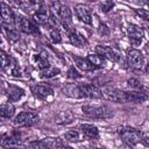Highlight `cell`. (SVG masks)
I'll list each match as a JSON object with an SVG mask.
<instances>
[{"label":"cell","instance_id":"e575fe53","mask_svg":"<svg viewBox=\"0 0 149 149\" xmlns=\"http://www.w3.org/2000/svg\"><path fill=\"white\" fill-rule=\"evenodd\" d=\"M7 35H8V38H10L12 41H15V40H17V33L15 31V30H13V29H9V31H7Z\"/></svg>","mask_w":149,"mask_h":149},{"label":"cell","instance_id":"6da1fadb","mask_svg":"<svg viewBox=\"0 0 149 149\" xmlns=\"http://www.w3.org/2000/svg\"><path fill=\"white\" fill-rule=\"evenodd\" d=\"M81 111L84 114L98 119H106L113 115V111L105 105H84Z\"/></svg>","mask_w":149,"mask_h":149},{"label":"cell","instance_id":"52a82bcc","mask_svg":"<svg viewBox=\"0 0 149 149\" xmlns=\"http://www.w3.org/2000/svg\"><path fill=\"white\" fill-rule=\"evenodd\" d=\"M74 12H76L78 19H79L81 22H84V23H86V24H91V23H92L91 12H90V8H88L87 6L79 3V5H77V6L74 7Z\"/></svg>","mask_w":149,"mask_h":149},{"label":"cell","instance_id":"2e32d148","mask_svg":"<svg viewBox=\"0 0 149 149\" xmlns=\"http://www.w3.org/2000/svg\"><path fill=\"white\" fill-rule=\"evenodd\" d=\"M73 61H74L77 68L83 70V71H92V70L97 69L87 58H83V57H79V56H73Z\"/></svg>","mask_w":149,"mask_h":149},{"label":"cell","instance_id":"8d00e7d4","mask_svg":"<svg viewBox=\"0 0 149 149\" xmlns=\"http://www.w3.org/2000/svg\"><path fill=\"white\" fill-rule=\"evenodd\" d=\"M149 0H134L135 3H139V5H143V3H147Z\"/></svg>","mask_w":149,"mask_h":149},{"label":"cell","instance_id":"8fae6325","mask_svg":"<svg viewBox=\"0 0 149 149\" xmlns=\"http://www.w3.org/2000/svg\"><path fill=\"white\" fill-rule=\"evenodd\" d=\"M63 93L70 98H76V99L84 98L80 85H76V84H65L63 86Z\"/></svg>","mask_w":149,"mask_h":149},{"label":"cell","instance_id":"7c38bea8","mask_svg":"<svg viewBox=\"0 0 149 149\" xmlns=\"http://www.w3.org/2000/svg\"><path fill=\"white\" fill-rule=\"evenodd\" d=\"M33 93L38 97L40 99H47L48 97L54 94V90L48 86V85H43V84H37L35 86H33Z\"/></svg>","mask_w":149,"mask_h":149},{"label":"cell","instance_id":"e0dca14e","mask_svg":"<svg viewBox=\"0 0 149 149\" xmlns=\"http://www.w3.org/2000/svg\"><path fill=\"white\" fill-rule=\"evenodd\" d=\"M23 94H24V91L21 87H19V86L12 85V86H9L7 88V95H8V98H9L10 101H17V100H20L23 97Z\"/></svg>","mask_w":149,"mask_h":149},{"label":"cell","instance_id":"5bb4252c","mask_svg":"<svg viewBox=\"0 0 149 149\" xmlns=\"http://www.w3.org/2000/svg\"><path fill=\"white\" fill-rule=\"evenodd\" d=\"M80 129H81V133H83L84 137H86L87 140H95L99 136V130L93 125L84 123V125L80 126Z\"/></svg>","mask_w":149,"mask_h":149},{"label":"cell","instance_id":"d6986e66","mask_svg":"<svg viewBox=\"0 0 149 149\" xmlns=\"http://www.w3.org/2000/svg\"><path fill=\"white\" fill-rule=\"evenodd\" d=\"M44 142L45 148H62V147H66V143H64L61 139H56V137H45L42 139Z\"/></svg>","mask_w":149,"mask_h":149},{"label":"cell","instance_id":"f1b7e54d","mask_svg":"<svg viewBox=\"0 0 149 149\" xmlns=\"http://www.w3.org/2000/svg\"><path fill=\"white\" fill-rule=\"evenodd\" d=\"M50 40H51V42H54V43H61V41H62V37H61V33H59V30L58 29H51V31H50Z\"/></svg>","mask_w":149,"mask_h":149},{"label":"cell","instance_id":"277c9868","mask_svg":"<svg viewBox=\"0 0 149 149\" xmlns=\"http://www.w3.org/2000/svg\"><path fill=\"white\" fill-rule=\"evenodd\" d=\"M120 136L129 146H135L136 143L141 142V139H142L141 132L134 128H125L120 130Z\"/></svg>","mask_w":149,"mask_h":149},{"label":"cell","instance_id":"30bf717a","mask_svg":"<svg viewBox=\"0 0 149 149\" xmlns=\"http://www.w3.org/2000/svg\"><path fill=\"white\" fill-rule=\"evenodd\" d=\"M95 51L101 55L104 58L111 61V62H116L119 59V56L118 54L109 47H106V45H97L95 47Z\"/></svg>","mask_w":149,"mask_h":149},{"label":"cell","instance_id":"4fadbf2b","mask_svg":"<svg viewBox=\"0 0 149 149\" xmlns=\"http://www.w3.org/2000/svg\"><path fill=\"white\" fill-rule=\"evenodd\" d=\"M148 99V94L142 91L126 92V102H143Z\"/></svg>","mask_w":149,"mask_h":149},{"label":"cell","instance_id":"ab89813d","mask_svg":"<svg viewBox=\"0 0 149 149\" xmlns=\"http://www.w3.org/2000/svg\"><path fill=\"white\" fill-rule=\"evenodd\" d=\"M88 1H92V2H93V1H95V0H88Z\"/></svg>","mask_w":149,"mask_h":149},{"label":"cell","instance_id":"9c48e42d","mask_svg":"<svg viewBox=\"0 0 149 149\" xmlns=\"http://www.w3.org/2000/svg\"><path fill=\"white\" fill-rule=\"evenodd\" d=\"M80 88H81L84 97L93 98V99H98V98L102 97L101 90H99L97 86H94L92 84H83V85H80Z\"/></svg>","mask_w":149,"mask_h":149},{"label":"cell","instance_id":"ac0fdd59","mask_svg":"<svg viewBox=\"0 0 149 149\" xmlns=\"http://www.w3.org/2000/svg\"><path fill=\"white\" fill-rule=\"evenodd\" d=\"M69 38H70L71 44H73L74 47H78V48H81L87 44V41L80 34H78L76 31H72L71 34H69Z\"/></svg>","mask_w":149,"mask_h":149},{"label":"cell","instance_id":"cb8c5ba5","mask_svg":"<svg viewBox=\"0 0 149 149\" xmlns=\"http://www.w3.org/2000/svg\"><path fill=\"white\" fill-rule=\"evenodd\" d=\"M0 113H1V116H2V118H8V119H9V118H12V116L14 115V113H15V107H14L13 104L7 102V104L2 105Z\"/></svg>","mask_w":149,"mask_h":149},{"label":"cell","instance_id":"7a4b0ae2","mask_svg":"<svg viewBox=\"0 0 149 149\" xmlns=\"http://www.w3.org/2000/svg\"><path fill=\"white\" fill-rule=\"evenodd\" d=\"M102 97L112 102H126V92L120 91L113 86H104L101 88Z\"/></svg>","mask_w":149,"mask_h":149},{"label":"cell","instance_id":"d4e9b609","mask_svg":"<svg viewBox=\"0 0 149 149\" xmlns=\"http://www.w3.org/2000/svg\"><path fill=\"white\" fill-rule=\"evenodd\" d=\"M20 144V139L19 137H14V136H8V137H3V140L1 141V147H15Z\"/></svg>","mask_w":149,"mask_h":149},{"label":"cell","instance_id":"d590c367","mask_svg":"<svg viewBox=\"0 0 149 149\" xmlns=\"http://www.w3.org/2000/svg\"><path fill=\"white\" fill-rule=\"evenodd\" d=\"M141 142H142V144H143V146L149 147V136H146V137L141 139Z\"/></svg>","mask_w":149,"mask_h":149},{"label":"cell","instance_id":"ba28073f","mask_svg":"<svg viewBox=\"0 0 149 149\" xmlns=\"http://www.w3.org/2000/svg\"><path fill=\"white\" fill-rule=\"evenodd\" d=\"M17 26L20 27V29L23 31V33H27V34H34V33H37V28L36 26L27 17H23V16H17V19L15 20Z\"/></svg>","mask_w":149,"mask_h":149},{"label":"cell","instance_id":"836d02e7","mask_svg":"<svg viewBox=\"0 0 149 149\" xmlns=\"http://www.w3.org/2000/svg\"><path fill=\"white\" fill-rule=\"evenodd\" d=\"M99 34L100 35H107V34H109V29L107 28L106 24H100V27H99Z\"/></svg>","mask_w":149,"mask_h":149},{"label":"cell","instance_id":"f35d334b","mask_svg":"<svg viewBox=\"0 0 149 149\" xmlns=\"http://www.w3.org/2000/svg\"><path fill=\"white\" fill-rule=\"evenodd\" d=\"M147 49H148V50H149V42H148V43H147Z\"/></svg>","mask_w":149,"mask_h":149},{"label":"cell","instance_id":"3957f363","mask_svg":"<svg viewBox=\"0 0 149 149\" xmlns=\"http://www.w3.org/2000/svg\"><path fill=\"white\" fill-rule=\"evenodd\" d=\"M38 121V115L33 112H21L14 119V125L19 127H30Z\"/></svg>","mask_w":149,"mask_h":149},{"label":"cell","instance_id":"44dd1931","mask_svg":"<svg viewBox=\"0 0 149 149\" xmlns=\"http://www.w3.org/2000/svg\"><path fill=\"white\" fill-rule=\"evenodd\" d=\"M87 59H88L95 68H102V66L105 65V58H104L101 55H99L98 52H97V54H90V55L87 56Z\"/></svg>","mask_w":149,"mask_h":149},{"label":"cell","instance_id":"1f68e13d","mask_svg":"<svg viewBox=\"0 0 149 149\" xmlns=\"http://www.w3.org/2000/svg\"><path fill=\"white\" fill-rule=\"evenodd\" d=\"M112 7H113V2L109 1V0H107V1H105V2H102V3L100 5L101 10L105 12V13H107L109 9H112Z\"/></svg>","mask_w":149,"mask_h":149},{"label":"cell","instance_id":"4316f807","mask_svg":"<svg viewBox=\"0 0 149 149\" xmlns=\"http://www.w3.org/2000/svg\"><path fill=\"white\" fill-rule=\"evenodd\" d=\"M64 139L70 142H77V141H79V134L77 130H68L64 134Z\"/></svg>","mask_w":149,"mask_h":149},{"label":"cell","instance_id":"8992f818","mask_svg":"<svg viewBox=\"0 0 149 149\" xmlns=\"http://www.w3.org/2000/svg\"><path fill=\"white\" fill-rule=\"evenodd\" d=\"M127 62L132 69H141L143 65V56L139 50L130 49L127 55Z\"/></svg>","mask_w":149,"mask_h":149},{"label":"cell","instance_id":"7402d4cb","mask_svg":"<svg viewBox=\"0 0 149 149\" xmlns=\"http://www.w3.org/2000/svg\"><path fill=\"white\" fill-rule=\"evenodd\" d=\"M59 69L58 68H55V66H48V68H45V69H42L41 70V77L42 78H52V77H55V76H57V74H59Z\"/></svg>","mask_w":149,"mask_h":149},{"label":"cell","instance_id":"484cf974","mask_svg":"<svg viewBox=\"0 0 149 149\" xmlns=\"http://www.w3.org/2000/svg\"><path fill=\"white\" fill-rule=\"evenodd\" d=\"M35 59H36V64H37V66H38L41 70H42V69H45V68L49 66V63H48V58H47L45 52H42V54L37 55V56L35 57Z\"/></svg>","mask_w":149,"mask_h":149},{"label":"cell","instance_id":"83f0119b","mask_svg":"<svg viewBox=\"0 0 149 149\" xmlns=\"http://www.w3.org/2000/svg\"><path fill=\"white\" fill-rule=\"evenodd\" d=\"M0 55H1V68H2L3 70H6V68L10 65V62H13V59H12L10 56H8L5 51H1Z\"/></svg>","mask_w":149,"mask_h":149},{"label":"cell","instance_id":"74e56055","mask_svg":"<svg viewBox=\"0 0 149 149\" xmlns=\"http://www.w3.org/2000/svg\"><path fill=\"white\" fill-rule=\"evenodd\" d=\"M146 72L149 73V64H147V66H146Z\"/></svg>","mask_w":149,"mask_h":149},{"label":"cell","instance_id":"ffe728a7","mask_svg":"<svg viewBox=\"0 0 149 149\" xmlns=\"http://www.w3.org/2000/svg\"><path fill=\"white\" fill-rule=\"evenodd\" d=\"M33 17H34V20L37 22V23H41V24H44V23H47L48 21H49V16H48V12H47V9L42 6L40 9H37V12L33 15Z\"/></svg>","mask_w":149,"mask_h":149},{"label":"cell","instance_id":"60d3db41","mask_svg":"<svg viewBox=\"0 0 149 149\" xmlns=\"http://www.w3.org/2000/svg\"><path fill=\"white\" fill-rule=\"evenodd\" d=\"M147 5H148V7H149V1H148V2H147Z\"/></svg>","mask_w":149,"mask_h":149},{"label":"cell","instance_id":"9a60e30c","mask_svg":"<svg viewBox=\"0 0 149 149\" xmlns=\"http://www.w3.org/2000/svg\"><path fill=\"white\" fill-rule=\"evenodd\" d=\"M1 17H2L3 24H5V23L12 24V23L15 21V19H14V13H13L12 8H10L7 3H5V2L1 3Z\"/></svg>","mask_w":149,"mask_h":149},{"label":"cell","instance_id":"603a6c76","mask_svg":"<svg viewBox=\"0 0 149 149\" xmlns=\"http://www.w3.org/2000/svg\"><path fill=\"white\" fill-rule=\"evenodd\" d=\"M72 120H73V115H72L71 112H68V111L59 113V114L57 115V118H56V122L59 123V125H68V123H70Z\"/></svg>","mask_w":149,"mask_h":149},{"label":"cell","instance_id":"f546056e","mask_svg":"<svg viewBox=\"0 0 149 149\" xmlns=\"http://www.w3.org/2000/svg\"><path fill=\"white\" fill-rule=\"evenodd\" d=\"M127 84H128V86H130V87L134 88V90H140V88H142V83H141L139 79H136V78H129V79L127 80Z\"/></svg>","mask_w":149,"mask_h":149},{"label":"cell","instance_id":"5b68a950","mask_svg":"<svg viewBox=\"0 0 149 149\" xmlns=\"http://www.w3.org/2000/svg\"><path fill=\"white\" fill-rule=\"evenodd\" d=\"M127 33H128V37H129L130 42L134 45L140 44L141 41H142V38L144 37L143 29L140 26H137V24H129L128 26V29H127Z\"/></svg>","mask_w":149,"mask_h":149},{"label":"cell","instance_id":"d6a6232c","mask_svg":"<svg viewBox=\"0 0 149 149\" xmlns=\"http://www.w3.org/2000/svg\"><path fill=\"white\" fill-rule=\"evenodd\" d=\"M135 13L140 17L146 19V20H149V10L148 9H135Z\"/></svg>","mask_w":149,"mask_h":149},{"label":"cell","instance_id":"4dcf8cb0","mask_svg":"<svg viewBox=\"0 0 149 149\" xmlns=\"http://www.w3.org/2000/svg\"><path fill=\"white\" fill-rule=\"evenodd\" d=\"M68 78H70V79H79V78H81V74L74 69V66H71L69 70H68Z\"/></svg>","mask_w":149,"mask_h":149}]
</instances>
